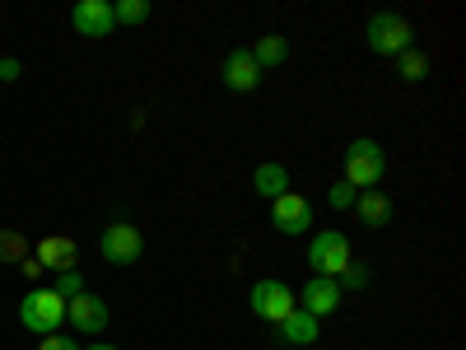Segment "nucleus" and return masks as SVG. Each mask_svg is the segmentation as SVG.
Returning a JSON list of instances; mask_svg holds the SVG:
<instances>
[{
	"mask_svg": "<svg viewBox=\"0 0 466 350\" xmlns=\"http://www.w3.org/2000/svg\"><path fill=\"white\" fill-rule=\"evenodd\" d=\"M382 173H387V154H382L378 140L360 136V140L345 145V178L340 182H350L355 191H369V187L382 182Z\"/></svg>",
	"mask_w": 466,
	"mask_h": 350,
	"instance_id": "1",
	"label": "nucleus"
},
{
	"mask_svg": "<svg viewBox=\"0 0 466 350\" xmlns=\"http://www.w3.org/2000/svg\"><path fill=\"white\" fill-rule=\"evenodd\" d=\"M355 262V252H350V239L340 229H318L313 239H308V271L313 276H340V271Z\"/></svg>",
	"mask_w": 466,
	"mask_h": 350,
	"instance_id": "2",
	"label": "nucleus"
},
{
	"mask_svg": "<svg viewBox=\"0 0 466 350\" xmlns=\"http://www.w3.org/2000/svg\"><path fill=\"white\" fill-rule=\"evenodd\" d=\"M364 43H369V52H378V57H401L406 47H415V28H410L401 15H392V10H378V15L364 24Z\"/></svg>",
	"mask_w": 466,
	"mask_h": 350,
	"instance_id": "3",
	"label": "nucleus"
},
{
	"mask_svg": "<svg viewBox=\"0 0 466 350\" xmlns=\"http://www.w3.org/2000/svg\"><path fill=\"white\" fill-rule=\"evenodd\" d=\"M19 323H24L33 336L61 332V323H66V299H61L56 290H28V294L19 299Z\"/></svg>",
	"mask_w": 466,
	"mask_h": 350,
	"instance_id": "4",
	"label": "nucleus"
},
{
	"mask_svg": "<svg viewBox=\"0 0 466 350\" xmlns=\"http://www.w3.org/2000/svg\"><path fill=\"white\" fill-rule=\"evenodd\" d=\"M248 304H252V314L261 318V323H285L289 314H294V290L285 285V281H252V294H248Z\"/></svg>",
	"mask_w": 466,
	"mask_h": 350,
	"instance_id": "5",
	"label": "nucleus"
},
{
	"mask_svg": "<svg viewBox=\"0 0 466 350\" xmlns=\"http://www.w3.org/2000/svg\"><path fill=\"white\" fill-rule=\"evenodd\" d=\"M98 248H103V262H112V266H136L140 252H145V239H140V229H136V224L116 220V224L103 229Z\"/></svg>",
	"mask_w": 466,
	"mask_h": 350,
	"instance_id": "6",
	"label": "nucleus"
},
{
	"mask_svg": "<svg viewBox=\"0 0 466 350\" xmlns=\"http://www.w3.org/2000/svg\"><path fill=\"white\" fill-rule=\"evenodd\" d=\"M107 318H112V308H107V304H103V294H94V290L66 299V323H70L75 332H80V336H103Z\"/></svg>",
	"mask_w": 466,
	"mask_h": 350,
	"instance_id": "7",
	"label": "nucleus"
},
{
	"mask_svg": "<svg viewBox=\"0 0 466 350\" xmlns=\"http://www.w3.org/2000/svg\"><path fill=\"white\" fill-rule=\"evenodd\" d=\"M294 304L303 308V314L308 318H331V314H340V304H345V294H340V285L331 281V276H313V281H308L299 294H294Z\"/></svg>",
	"mask_w": 466,
	"mask_h": 350,
	"instance_id": "8",
	"label": "nucleus"
},
{
	"mask_svg": "<svg viewBox=\"0 0 466 350\" xmlns=\"http://www.w3.org/2000/svg\"><path fill=\"white\" fill-rule=\"evenodd\" d=\"M270 224H276L280 233H289V239H299V233L313 229V206H308V197H299V191L289 187L285 197L270 201Z\"/></svg>",
	"mask_w": 466,
	"mask_h": 350,
	"instance_id": "9",
	"label": "nucleus"
},
{
	"mask_svg": "<svg viewBox=\"0 0 466 350\" xmlns=\"http://www.w3.org/2000/svg\"><path fill=\"white\" fill-rule=\"evenodd\" d=\"M70 28L80 37H107L116 28L112 0H75V5H70Z\"/></svg>",
	"mask_w": 466,
	"mask_h": 350,
	"instance_id": "10",
	"label": "nucleus"
},
{
	"mask_svg": "<svg viewBox=\"0 0 466 350\" xmlns=\"http://www.w3.org/2000/svg\"><path fill=\"white\" fill-rule=\"evenodd\" d=\"M219 75H224V85H228L233 94H252V89H261V66L252 61L248 47H233V52L224 57Z\"/></svg>",
	"mask_w": 466,
	"mask_h": 350,
	"instance_id": "11",
	"label": "nucleus"
},
{
	"mask_svg": "<svg viewBox=\"0 0 466 350\" xmlns=\"http://www.w3.org/2000/svg\"><path fill=\"white\" fill-rule=\"evenodd\" d=\"M75 257H80V248H75V239H66V233H47L43 243L33 248V262L43 271H75Z\"/></svg>",
	"mask_w": 466,
	"mask_h": 350,
	"instance_id": "12",
	"label": "nucleus"
},
{
	"mask_svg": "<svg viewBox=\"0 0 466 350\" xmlns=\"http://www.w3.org/2000/svg\"><path fill=\"white\" fill-rule=\"evenodd\" d=\"M355 211L369 229H382V224H392V215H397V206H392V197L387 191H378V187H369V191H355Z\"/></svg>",
	"mask_w": 466,
	"mask_h": 350,
	"instance_id": "13",
	"label": "nucleus"
},
{
	"mask_svg": "<svg viewBox=\"0 0 466 350\" xmlns=\"http://www.w3.org/2000/svg\"><path fill=\"white\" fill-rule=\"evenodd\" d=\"M318 332H322V323H318V318H308L303 308H294L285 323H276V341H280V345H313Z\"/></svg>",
	"mask_w": 466,
	"mask_h": 350,
	"instance_id": "14",
	"label": "nucleus"
},
{
	"mask_svg": "<svg viewBox=\"0 0 466 350\" xmlns=\"http://www.w3.org/2000/svg\"><path fill=\"white\" fill-rule=\"evenodd\" d=\"M248 52H252V61L261 66V75H266V70H280V66L289 61V37H285V33H261Z\"/></svg>",
	"mask_w": 466,
	"mask_h": 350,
	"instance_id": "15",
	"label": "nucleus"
},
{
	"mask_svg": "<svg viewBox=\"0 0 466 350\" xmlns=\"http://www.w3.org/2000/svg\"><path fill=\"white\" fill-rule=\"evenodd\" d=\"M252 191H257V197H266V201L285 197V191H289V169L276 164V160L257 164V169H252Z\"/></svg>",
	"mask_w": 466,
	"mask_h": 350,
	"instance_id": "16",
	"label": "nucleus"
},
{
	"mask_svg": "<svg viewBox=\"0 0 466 350\" xmlns=\"http://www.w3.org/2000/svg\"><path fill=\"white\" fill-rule=\"evenodd\" d=\"M397 66H401V80H410V85H420L424 75H430V57H424L420 47H406V52L397 57Z\"/></svg>",
	"mask_w": 466,
	"mask_h": 350,
	"instance_id": "17",
	"label": "nucleus"
},
{
	"mask_svg": "<svg viewBox=\"0 0 466 350\" xmlns=\"http://www.w3.org/2000/svg\"><path fill=\"white\" fill-rule=\"evenodd\" d=\"M112 19H116V24H145V19H149V0H116Z\"/></svg>",
	"mask_w": 466,
	"mask_h": 350,
	"instance_id": "18",
	"label": "nucleus"
},
{
	"mask_svg": "<svg viewBox=\"0 0 466 350\" xmlns=\"http://www.w3.org/2000/svg\"><path fill=\"white\" fill-rule=\"evenodd\" d=\"M373 276H369V266L364 262H350L345 271H340V276H336V285H340V294H350V290H364Z\"/></svg>",
	"mask_w": 466,
	"mask_h": 350,
	"instance_id": "19",
	"label": "nucleus"
},
{
	"mask_svg": "<svg viewBox=\"0 0 466 350\" xmlns=\"http://www.w3.org/2000/svg\"><path fill=\"white\" fill-rule=\"evenodd\" d=\"M24 257H28V243L19 239L15 229H0V262H15V266H19Z\"/></svg>",
	"mask_w": 466,
	"mask_h": 350,
	"instance_id": "20",
	"label": "nucleus"
},
{
	"mask_svg": "<svg viewBox=\"0 0 466 350\" xmlns=\"http://www.w3.org/2000/svg\"><path fill=\"white\" fill-rule=\"evenodd\" d=\"M52 290H56L61 299H75V294H85V290H89V285H85V271H80V266H75V271H61Z\"/></svg>",
	"mask_w": 466,
	"mask_h": 350,
	"instance_id": "21",
	"label": "nucleus"
},
{
	"mask_svg": "<svg viewBox=\"0 0 466 350\" xmlns=\"http://www.w3.org/2000/svg\"><path fill=\"white\" fill-rule=\"evenodd\" d=\"M327 206H331V211H350V206H355V187H350V182H336V187L327 191Z\"/></svg>",
	"mask_w": 466,
	"mask_h": 350,
	"instance_id": "22",
	"label": "nucleus"
},
{
	"mask_svg": "<svg viewBox=\"0 0 466 350\" xmlns=\"http://www.w3.org/2000/svg\"><path fill=\"white\" fill-rule=\"evenodd\" d=\"M37 350H85V345L75 341V336H61V332H52V336H43V341H37Z\"/></svg>",
	"mask_w": 466,
	"mask_h": 350,
	"instance_id": "23",
	"label": "nucleus"
},
{
	"mask_svg": "<svg viewBox=\"0 0 466 350\" xmlns=\"http://www.w3.org/2000/svg\"><path fill=\"white\" fill-rule=\"evenodd\" d=\"M19 75H24V66H19L15 57H5V61H0V85H15Z\"/></svg>",
	"mask_w": 466,
	"mask_h": 350,
	"instance_id": "24",
	"label": "nucleus"
},
{
	"mask_svg": "<svg viewBox=\"0 0 466 350\" xmlns=\"http://www.w3.org/2000/svg\"><path fill=\"white\" fill-rule=\"evenodd\" d=\"M19 271H24V276H28V281H37V276H43V266H37L33 257H24V262H19Z\"/></svg>",
	"mask_w": 466,
	"mask_h": 350,
	"instance_id": "25",
	"label": "nucleus"
},
{
	"mask_svg": "<svg viewBox=\"0 0 466 350\" xmlns=\"http://www.w3.org/2000/svg\"><path fill=\"white\" fill-rule=\"evenodd\" d=\"M85 350H122V345H103V341H98V345H85Z\"/></svg>",
	"mask_w": 466,
	"mask_h": 350,
	"instance_id": "26",
	"label": "nucleus"
}]
</instances>
